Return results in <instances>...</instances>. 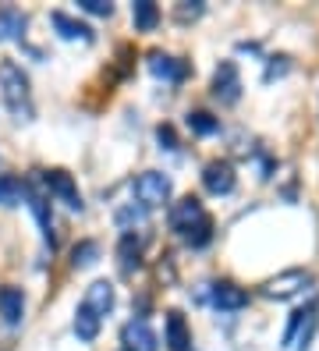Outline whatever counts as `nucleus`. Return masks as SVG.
Masks as SVG:
<instances>
[{"instance_id": "nucleus-24", "label": "nucleus", "mask_w": 319, "mask_h": 351, "mask_svg": "<svg viewBox=\"0 0 319 351\" xmlns=\"http://www.w3.org/2000/svg\"><path fill=\"white\" fill-rule=\"evenodd\" d=\"M199 14H202V4H196V8H178L181 22H188V18H199Z\"/></svg>"}, {"instance_id": "nucleus-11", "label": "nucleus", "mask_w": 319, "mask_h": 351, "mask_svg": "<svg viewBox=\"0 0 319 351\" xmlns=\"http://www.w3.org/2000/svg\"><path fill=\"white\" fill-rule=\"evenodd\" d=\"M121 341H124V351H156V334L149 330L145 319H128L121 330Z\"/></svg>"}, {"instance_id": "nucleus-9", "label": "nucleus", "mask_w": 319, "mask_h": 351, "mask_svg": "<svg viewBox=\"0 0 319 351\" xmlns=\"http://www.w3.org/2000/svg\"><path fill=\"white\" fill-rule=\"evenodd\" d=\"M149 71H153L156 78H163V82H174V86H181L191 68H188V60H181V57H170V53H163V50H153V53H149Z\"/></svg>"}, {"instance_id": "nucleus-12", "label": "nucleus", "mask_w": 319, "mask_h": 351, "mask_svg": "<svg viewBox=\"0 0 319 351\" xmlns=\"http://www.w3.org/2000/svg\"><path fill=\"white\" fill-rule=\"evenodd\" d=\"M0 319L8 326H21V319H25V295H21V287L14 284L0 287Z\"/></svg>"}, {"instance_id": "nucleus-3", "label": "nucleus", "mask_w": 319, "mask_h": 351, "mask_svg": "<svg viewBox=\"0 0 319 351\" xmlns=\"http://www.w3.org/2000/svg\"><path fill=\"white\" fill-rule=\"evenodd\" d=\"M170 189H174V184H170L167 174H160V171H145V174L135 178L132 195L139 199L142 210H153V206H163V202L170 199Z\"/></svg>"}, {"instance_id": "nucleus-23", "label": "nucleus", "mask_w": 319, "mask_h": 351, "mask_svg": "<svg viewBox=\"0 0 319 351\" xmlns=\"http://www.w3.org/2000/svg\"><path fill=\"white\" fill-rule=\"evenodd\" d=\"M78 8L89 11V14H110V11H114L110 0H78Z\"/></svg>"}, {"instance_id": "nucleus-10", "label": "nucleus", "mask_w": 319, "mask_h": 351, "mask_svg": "<svg viewBox=\"0 0 319 351\" xmlns=\"http://www.w3.org/2000/svg\"><path fill=\"white\" fill-rule=\"evenodd\" d=\"M114 302H117V295H114V284H110V280H96V284H89V291H85L82 308H89V313L103 323V316L114 308Z\"/></svg>"}, {"instance_id": "nucleus-15", "label": "nucleus", "mask_w": 319, "mask_h": 351, "mask_svg": "<svg viewBox=\"0 0 319 351\" xmlns=\"http://www.w3.org/2000/svg\"><path fill=\"white\" fill-rule=\"evenodd\" d=\"M167 348L170 351H191V330L181 313H167Z\"/></svg>"}, {"instance_id": "nucleus-17", "label": "nucleus", "mask_w": 319, "mask_h": 351, "mask_svg": "<svg viewBox=\"0 0 319 351\" xmlns=\"http://www.w3.org/2000/svg\"><path fill=\"white\" fill-rule=\"evenodd\" d=\"M25 36V14L14 8H0V39H21Z\"/></svg>"}, {"instance_id": "nucleus-6", "label": "nucleus", "mask_w": 319, "mask_h": 351, "mask_svg": "<svg viewBox=\"0 0 319 351\" xmlns=\"http://www.w3.org/2000/svg\"><path fill=\"white\" fill-rule=\"evenodd\" d=\"M213 99H220L224 107L241 99V75L234 68V60H220V68L213 71Z\"/></svg>"}, {"instance_id": "nucleus-18", "label": "nucleus", "mask_w": 319, "mask_h": 351, "mask_svg": "<svg viewBox=\"0 0 319 351\" xmlns=\"http://www.w3.org/2000/svg\"><path fill=\"white\" fill-rule=\"evenodd\" d=\"M29 192L32 189L21 178H11V174L0 178V202H4V206H18L21 199H29Z\"/></svg>"}, {"instance_id": "nucleus-22", "label": "nucleus", "mask_w": 319, "mask_h": 351, "mask_svg": "<svg viewBox=\"0 0 319 351\" xmlns=\"http://www.w3.org/2000/svg\"><path fill=\"white\" fill-rule=\"evenodd\" d=\"M96 256H99V245L96 241H82V245H75V252H71V266L75 270L78 266H93Z\"/></svg>"}, {"instance_id": "nucleus-1", "label": "nucleus", "mask_w": 319, "mask_h": 351, "mask_svg": "<svg viewBox=\"0 0 319 351\" xmlns=\"http://www.w3.org/2000/svg\"><path fill=\"white\" fill-rule=\"evenodd\" d=\"M170 231H174L188 249H206L213 241V217L196 195H185L170 206Z\"/></svg>"}, {"instance_id": "nucleus-21", "label": "nucleus", "mask_w": 319, "mask_h": 351, "mask_svg": "<svg viewBox=\"0 0 319 351\" xmlns=\"http://www.w3.org/2000/svg\"><path fill=\"white\" fill-rule=\"evenodd\" d=\"M188 128L196 132V135H217L220 132V121L213 117V114H206V110H191L188 114Z\"/></svg>"}, {"instance_id": "nucleus-8", "label": "nucleus", "mask_w": 319, "mask_h": 351, "mask_svg": "<svg viewBox=\"0 0 319 351\" xmlns=\"http://www.w3.org/2000/svg\"><path fill=\"white\" fill-rule=\"evenodd\" d=\"M234 181H238V178H234V167L227 160H209L202 167V184H206L209 195H231Z\"/></svg>"}, {"instance_id": "nucleus-16", "label": "nucleus", "mask_w": 319, "mask_h": 351, "mask_svg": "<svg viewBox=\"0 0 319 351\" xmlns=\"http://www.w3.org/2000/svg\"><path fill=\"white\" fill-rule=\"evenodd\" d=\"M117 256H121V270L124 274H135L139 266H142V238L128 231L121 238V245H117Z\"/></svg>"}, {"instance_id": "nucleus-14", "label": "nucleus", "mask_w": 319, "mask_h": 351, "mask_svg": "<svg viewBox=\"0 0 319 351\" xmlns=\"http://www.w3.org/2000/svg\"><path fill=\"white\" fill-rule=\"evenodd\" d=\"M50 22H54V29H57L64 39H82V43H93V29L85 25V22H78V18L64 14V11H54Z\"/></svg>"}, {"instance_id": "nucleus-7", "label": "nucleus", "mask_w": 319, "mask_h": 351, "mask_svg": "<svg viewBox=\"0 0 319 351\" xmlns=\"http://www.w3.org/2000/svg\"><path fill=\"white\" fill-rule=\"evenodd\" d=\"M309 284H312V274H305V270H287V274H281V277L266 280V284H263V295L284 302V298H294L298 291H305Z\"/></svg>"}, {"instance_id": "nucleus-2", "label": "nucleus", "mask_w": 319, "mask_h": 351, "mask_svg": "<svg viewBox=\"0 0 319 351\" xmlns=\"http://www.w3.org/2000/svg\"><path fill=\"white\" fill-rule=\"evenodd\" d=\"M0 96H4V107L11 110L14 121H32L36 117L29 75L21 71V64H14V60H0Z\"/></svg>"}, {"instance_id": "nucleus-5", "label": "nucleus", "mask_w": 319, "mask_h": 351, "mask_svg": "<svg viewBox=\"0 0 319 351\" xmlns=\"http://www.w3.org/2000/svg\"><path fill=\"white\" fill-rule=\"evenodd\" d=\"M39 181L50 189V195H57L68 210H75V213H82V192H78V184H75V178L68 174V171H43L39 174Z\"/></svg>"}, {"instance_id": "nucleus-20", "label": "nucleus", "mask_w": 319, "mask_h": 351, "mask_svg": "<svg viewBox=\"0 0 319 351\" xmlns=\"http://www.w3.org/2000/svg\"><path fill=\"white\" fill-rule=\"evenodd\" d=\"M75 334H78V341H96V334H99V319L89 313V308H82V305L75 313Z\"/></svg>"}, {"instance_id": "nucleus-13", "label": "nucleus", "mask_w": 319, "mask_h": 351, "mask_svg": "<svg viewBox=\"0 0 319 351\" xmlns=\"http://www.w3.org/2000/svg\"><path fill=\"white\" fill-rule=\"evenodd\" d=\"M209 302L217 305V308H224V313H238V308L248 305V291H245V287H238V284H231V280H220V284H213Z\"/></svg>"}, {"instance_id": "nucleus-19", "label": "nucleus", "mask_w": 319, "mask_h": 351, "mask_svg": "<svg viewBox=\"0 0 319 351\" xmlns=\"http://www.w3.org/2000/svg\"><path fill=\"white\" fill-rule=\"evenodd\" d=\"M132 22H135L139 32H153L156 22H160L156 4H149V0H135V4H132Z\"/></svg>"}, {"instance_id": "nucleus-4", "label": "nucleus", "mask_w": 319, "mask_h": 351, "mask_svg": "<svg viewBox=\"0 0 319 351\" xmlns=\"http://www.w3.org/2000/svg\"><path fill=\"white\" fill-rule=\"evenodd\" d=\"M319 323V302L309 298L302 308H294L291 313V326H287V334H284V344L287 348H305L309 337H312V330Z\"/></svg>"}]
</instances>
